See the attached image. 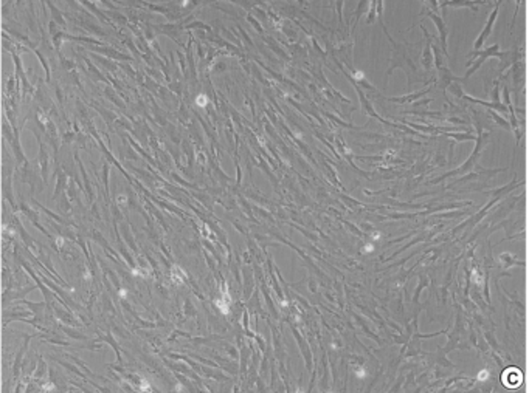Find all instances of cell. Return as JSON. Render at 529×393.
<instances>
[{"mask_svg":"<svg viewBox=\"0 0 529 393\" xmlns=\"http://www.w3.org/2000/svg\"><path fill=\"white\" fill-rule=\"evenodd\" d=\"M501 379H503V384H506L508 387L514 388V387H518V385L521 384L523 375H521V372H520L518 369L511 367L509 370H506V372L503 373Z\"/></svg>","mask_w":529,"mask_h":393,"instance_id":"cell-1","label":"cell"}]
</instances>
